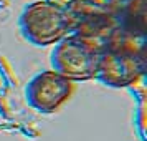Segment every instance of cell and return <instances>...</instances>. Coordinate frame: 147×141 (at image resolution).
I'll list each match as a JSON object with an SVG mask.
<instances>
[{
	"mask_svg": "<svg viewBox=\"0 0 147 141\" xmlns=\"http://www.w3.org/2000/svg\"><path fill=\"white\" fill-rule=\"evenodd\" d=\"M74 91V83L55 70L36 73L28 81L25 96L28 105L38 113H55L66 103Z\"/></svg>",
	"mask_w": 147,
	"mask_h": 141,
	"instance_id": "4",
	"label": "cell"
},
{
	"mask_svg": "<svg viewBox=\"0 0 147 141\" xmlns=\"http://www.w3.org/2000/svg\"><path fill=\"white\" fill-rule=\"evenodd\" d=\"M101 47L91 40L68 35L55 45L51 52V70L68 80L88 81L96 78Z\"/></svg>",
	"mask_w": 147,
	"mask_h": 141,
	"instance_id": "2",
	"label": "cell"
},
{
	"mask_svg": "<svg viewBox=\"0 0 147 141\" xmlns=\"http://www.w3.org/2000/svg\"><path fill=\"white\" fill-rule=\"evenodd\" d=\"M18 27L25 40L36 47L56 45L69 35L66 8L55 0H36L25 5L18 17Z\"/></svg>",
	"mask_w": 147,
	"mask_h": 141,
	"instance_id": "1",
	"label": "cell"
},
{
	"mask_svg": "<svg viewBox=\"0 0 147 141\" xmlns=\"http://www.w3.org/2000/svg\"><path fill=\"white\" fill-rule=\"evenodd\" d=\"M102 3L119 28L131 33L146 35L147 0H104Z\"/></svg>",
	"mask_w": 147,
	"mask_h": 141,
	"instance_id": "5",
	"label": "cell"
},
{
	"mask_svg": "<svg viewBox=\"0 0 147 141\" xmlns=\"http://www.w3.org/2000/svg\"><path fill=\"white\" fill-rule=\"evenodd\" d=\"M65 8L69 22V35L91 40L99 47L117 27L106 5L99 0H69Z\"/></svg>",
	"mask_w": 147,
	"mask_h": 141,
	"instance_id": "3",
	"label": "cell"
}]
</instances>
